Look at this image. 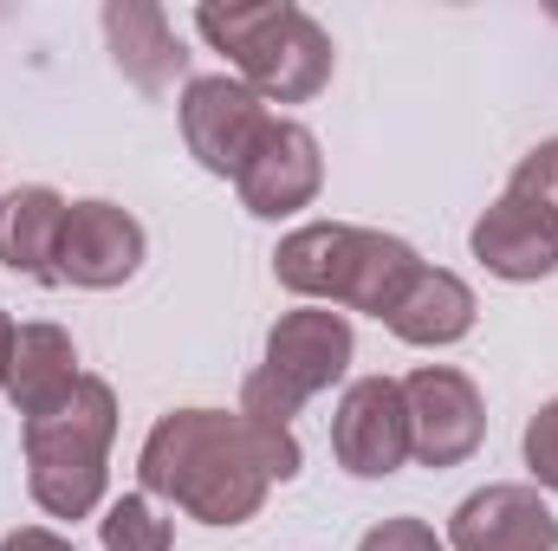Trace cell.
I'll use <instances>...</instances> for the list:
<instances>
[{"label":"cell","mask_w":558,"mask_h":551,"mask_svg":"<svg viewBox=\"0 0 558 551\" xmlns=\"http://www.w3.org/2000/svg\"><path fill=\"white\" fill-rule=\"evenodd\" d=\"M299 474V441L254 428L234 409H169L137 454L149 500L182 506L195 526H247L267 506V487Z\"/></svg>","instance_id":"obj_1"},{"label":"cell","mask_w":558,"mask_h":551,"mask_svg":"<svg viewBox=\"0 0 558 551\" xmlns=\"http://www.w3.org/2000/svg\"><path fill=\"white\" fill-rule=\"evenodd\" d=\"M422 273L416 247L377 228H351V221H312L292 228L274 254V279L286 292L312 298V305H344V311H371L390 318V305L410 292Z\"/></svg>","instance_id":"obj_2"},{"label":"cell","mask_w":558,"mask_h":551,"mask_svg":"<svg viewBox=\"0 0 558 551\" xmlns=\"http://www.w3.org/2000/svg\"><path fill=\"white\" fill-rule=\"evenodd\" d=\"M195 26L215 52L234 59V78L260 91L267 105H305L331 85V33L292 7V0H254V7H195Z\"/></svg>","instance_id":"obj_3"},{"label":"cell","mask_w":558,"mask_h":551,"mask_svg":"<svg viewBox=\"0 0 558 551\" xmlns=\"http://www.w3.org/2000/svg\"><path fill=\"white\" fill-rule=\"evenodd\" d=\"M111 434H118V390L105 377H78L59 409L26 421V487L46 519H92L111 480Z\"/></svg>","instance_id":"obj_4"},{"label":"cell","mask_w":558,"mask_h":551,"mask_svg":"<svg viewBox=\"0 0 558 551\" xmlns=\"http://www.w3.org/2000/svg\"><path fill=\"white\" fill-rule=\"evenodd\" d=\"M351 351H357V338H351V318L344 311H331V305L286 311L274 331H267L260 370L241 383V415L254 428L292 434V415L351 370Z\"/></svg>","instance_id":"obj_5"},{"label":"cell","mask_w":558,"mask_h":551,"mask_svg":"<svg viewBox=\"0 0 558 551\" xmlns=\"http://www.w3.org/2000/svg\"><path fill=\"white\" fill-rule=\"evenodd\" d=\"M267 124H274L267 98L247 91L234 72H208V78H189L182 85V143H189V156L208 175H228L234 182L247 169V156H254V143H260Z\"/></svg>","instance_id":"obj_6"},{"label":"cell","mask_w":558,"mask_h":551,"mask_svg":"<svg viewBox=\"0 0 558 551\" xmlns=\"http://www.w3.org/2000/svg\"><path fill=\"white\" fill-rule=\"evenodd\" d=\"M403 403H410V454L422 467H461L487 441V403H481L474 377L454 370V364L410 370Z\"/></svg>","instance_id":"obj_7"},{"label":"cell","mask_w":558,"mask_h":551,"mask_svg":"<svg viewBox=\"0 0 558 551\" xmlns=\"http://www.w3.org/2000/svg\"><path fill=\"white\" fill-rule=\"evenodd\" d=\"M331 454L357 480H390L410 461V403L397 377H357L331 409Z\"/></svg>","instance_id":"obj_8"},{"label":"cell","mask_w":558,"mask_h":551,"mask_svg":"<svg viewBox=\"0 0 558 551\" xmlns=\"http://www.w3.org/2000/svg\"><path fill=\"white\" fill-rule=\"evenodd\" d=\"M143 254V221L118 201H72L65 208V234H59V285H85V292H111L124 279H137Z\"/></svg>","instance_id":"obj_9"},{"label":"cell","mask_w":558,"mask_h":551,"mask_svg":"<svg viewBox=\"0 0 558 551\" xmlns=\"http://www.w3.org/2000/svg\"><path fill=\"white\" fill-rule=\"evenodd\" d=\"M234 188H241L247 215H260V221H279V215L312 208V201H318V188H325V156H318V137H312L299 118H274V124L260 131V143H254L247 169L234 175Z\"/></svg>","instance_id":"obj_10"},{"label":"cell","mask_w":558,"mask_h":551,"mask_svg":"<svg viewBox=\"0 0 558 551\" xmlns=\"http://www.w3.org/2000/svg\"><path fill=\"white\" fill-rule=\"evenodd\" d=\"M448 546L454 551H558V513L539 500V487L500 480V487H481V493H468L454 506Z\"/></svg>","instance_id":"obj_11"},{"label":"cell","mask_w":558,"mask_h":551,"mask_svg":"<svg viewBox=\"0 0 558 551\" xmlns=\"http://www.w3.org/2000/svg\"><path fill=\"white\" fill-rule=\"evenodd\" d=\"M105 39H111L118 72L137 85L143 98H169L175 78L189 72V52H182L169 13L149 7V0H111L105 7Z\"/></svg>","instance_id":"obj_12"},{"label":"cell","mask_w":558,"mask_h":551,"mask_svg":"<svg viewBox=\"0 0 558 551\" xmlns=\"http://www.w3.org/2000/svg\"><path fill=\"white\" fill-rule=\"evenodd\" d=\"M468 247H474V260H481L487 273L507 279V285H533V279L558 273V228L546 215H533L526 201H513V195H500V201L474 221Z\"/></svg>","instance_id":"obj_13"},{"label":"cell","mask_w":558,"mask_h":551,"mask_svg":"<svg viewBox=\"0 0 558 551\" xmlns=\"http://www.w3.org/2000/svg\"><path fill=\"white\" fill-rule=\"evenodd\" d=\"M65 195L33 182L0 195V267L39 285H59V234H65Z\"/></svg>","instance_id":"obj_14"},{"label":"cell","mask_w":558,"mask_h":551,"mask_svg":"<svg viewBox=\"0 0 558 551\" xmlns=\"http://www.w3.org/2000/svg\"><path fill=\"white\" fill-rule=\"evenodd\" d=\"M78 344L59 331V325H20L13 331V357H7V403L26 415H46V409H59L72 390H78Z\"/></svg>","instance_id":"obj_15"},{"label":"cell","mask_w":558,"mask_h":551,"mask_svg":"<svg viewBox=\"0 0 558 551\" xmlns=\"http://www.w3.org/2000/svg\"><path fill=\"white\" fill-rule=\"evenodd\" d=\"M403 344H422V351H441V344H461L474 331V285L448 267H422L410 279V292L390 305L384 318Z\"/></svg>","instance_id":"obj_16"},{"label":"cell","mask_w":558,"mask_h":551,"mask_svg":"<svg viewBox=\"0 0 558 551\" xmlns=\"http://www.w3.org/2000/svg\"><path fill=\"white\" fill-rule=\"evenodd\" d=\"M98 539H105V551H169L175 546V526L149 506V493H124V500L105 506Z\"/></svg>","instance_id":"obj_17"},{"label":"cell","mask_w":558,"mask_h":551,"mask_svg":"<svg viewBox=\"0 0 558 551\" xmlns=\"http://www.w3.org/2000/svg\"><path fill=\"white\" fill-rule=\"evenodd\" d=\"M507 195H513V201H526L533 215H546V221L558 228V137L520 156V169H513Z\"/></svg>","instance_id":"obj_18"},{"label":"cell","mask_w":558,"mask_h":551,"mask_svg":"<svg viewBox=\"0 0 558 551\" xmlns=\"http://www.w3.org/2000/svg\"><path fill=\"white\" fill-rule=\"evenodd\" d=\"M526 467H533L539 487H553L558 493V396L526 421Z\"/></svg>","instance_id":"obj_19"},{"label":"cell","mask_w":558,"mask_h":551,"mask_svg":"<svg viewBox=\"0 0 558 551\" xmlns=\"http://www.w3.org/2000/svg\"><path fill=\"white\" fill-rule=\"evenodd\" d=\"M357 551H448L435 539V526L428 519H410V513H397V519H384V526H371Z\"/></svg>","instance_id":"obj_20"},{"label":"cell","mask_w":558,"mask_h":551,"mask_svg":"<svg viewBox=\"0 0 558 551\" xmlns=\"http://www.w3.org/2000/svg\"><path fill=\"white\" fill-rule=\"evenodd\" d=\"M0 551H78L65 532H52V526H20V532H7Z\"/></svg>","instance_id":"obj_21"},{"label":"cell","mask_w":558,"mask_h":551,"mask_svg":"<svg viewBox=\"0 0 558 551\" xmlns=\"http://www.w3.org/2000/svg\"><path fill=\"white\" fill-rule=\"evenodd\" d=\"M13 331H20V325H13V318L0 311V383H7V357H13Z\"/></svg>","instance_id":"obj_22"}]
</instances>
